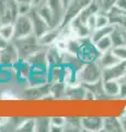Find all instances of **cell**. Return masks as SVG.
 Masks as SVG:
<instances>
[{
    "mask_svg": "<svg viewBox=\"0 0 126 132\" xmlns=\"http://www.w3.org/2000/svg\"><path fill=\"white\" fill-rule=\"evenodd\" d=\"M102 80V67L99 62H90L78 69V81L83 85H93Z\"/></svg>",
    "mask_w": 126,
    "mask_h": 132,
    "instance_id": "6da1fadb",
    "label": "cell"
},
{
    "mask_svg": "<svg viewBox=\"0 0 126 132\" xmlns=\"http://www.w3.org/2000/svg\"><path fill=\"white\" fill-rule=\"evenodd\" d=\"M12 41L18 50L20 60H27L32 54H34L42 47L38 43V38L35 34H30L20 39H13Z\"/></svg>",
    "mask_w": 126,
    "mask_h": 132,
    "instance_id": "7a4b0ae2",
    "label": "cell"
},
{
    "mask_svg": "<svg viewBox=\"0 0 126 132\" xmlns=\"http://www.w3.org/2000/svg\"><path fill=\"white\" fill-rule=\"evenodd\" d=\"M78 39L80 42V46L78 48V52H77V56L81 63H90V62H95L100 59L101 53L96 48L95 44L92 42L90 36Z\"/></svg>",
    "mask_w": 126,
    "mask_h": 132,
    "instance_id": "3957f363",
    "label": "cell"
},
{
    "mask_svg": "<svg viewBox=\"0 0 126 132\" xmlns=\"http://www.w3.org/2000/svg\"><path fill=\"white\" fill-rule=\"evenodd\" d=\"M93 0H70L68 2L65 9V14L63 18V21L60 23V28L65 27L70 23L72 19H75L81 11H82L87 6H89Z\"/></svg>",
    "mask_w": 126,
    "mask_h": 132,
    "instance_id": "277c9868",
    "label": "cell"
},
{
    "mask_svg": "<svg viewBox=\"0 0 126 132\" xmlns=\"http://www.w3.org/2000/svg\"><path fill=\"white\" fill-rule=\"evenodd\" d=\"M14 27V38L20 39L30 34H33V26L29 14H19L13 22Z\"/></svg>",
    "mask_w": 126,
    "mask_h": 132,
    "instance_id": "5b68a950",
    "label": "cell"
},
{
    "mask_svg": "<svg viewBox=\"0 0 126 132\" xmlns=\"http://www.w3.org/2000/svg\"><path fill=\"white\" fill-rule=\"evenodd\" d=\"M20 61L18 50L14 43L11 41L3 48L0 50V65L1 66H14Z\"/></svg>",
    "mask_w": 126,
    "mask_h": 132,
    "instance_id": "8992f818",
    "label": "cell"
},
{
    "mask_svg": "<svg viewBox=\"0 0 126 132\" xmlns=\"http://www.w3.org/2000/svg\"><path fill=\"white\" fill-rule=\"evenodd\" d=\"M125 72L126 61H121L111 67L102 68V80H120L124 77Z\"/></svg>",
    "mask_w": 126,
    "mask_h": 132,
    "instance_id": "52a82bcc",
    "label": "cell"
},
{
    "mask_svg": "<svg viewBox=\"0 0 126 132\" xmlns=\"http://www.w3.org/2000/svg\"><path fill=\"white\" fill-rule=\"evenodd\" d=\"M29 15L31 18L32 26H33V34H35L37 38H40L41 35H43L46 31H48L51 29V27L46 23L45 20L40 15L36 8L32 7L31 11L29 12Z\"/></svg>",
    "mask_w": 126,
    "mask_h": 132,
    "instance_id": "ba28073f",
    "label": "cell"
},
{
    "mask_svg": "<svg viewBox=\"0 0 126 132\" xmlns=\"http://www.w3.org/2000/svg\"><path fill=\"white\" fill-rule=\"evenodd\" d=\"M51 95V82L40 86H30L23 92L22 97L25 99H40Z\"/></svg>",
    "mask_w": 126,
    "mask_h": 132,
    "instance_id": "9c48e42d",
    "label": "cell"
},
{
    "mask_svg": "<svg viewBox=\"0 0 126 132\" xmlns=\"http://www.w3.org/2000/svg\"><path fill=\"white\" fill-rule=\"evenodd\" d=\"M47 6L53 13V23L54 27H59L63 21L64 14H65V5L63 0H46Z\"/></svg>",
    "mask_w": 126,
    "mask_h": 132,
    "instance_id": "30bf717a",
    "label": "cell"
},
{
    "mask_svg": "<svg viewBox=\"0 0 126 132\" xmlns=\"http://www.w3.org/2000/svg\"><path fill=\"white\" fill-rule=\"evenodd\" d=\"M81 128L86 131L98 132L103 129V118L101 117H84L81 118Z\"/></svg>",
    "mask_w": 126,
    "mask_h": 132,
    "instance_id": "8fae6325",
    "label": "cell"
},
{
    "mask_svg": "<svg viewBox=\"0 0 126 132\" xmlns=\"http://www.w3.org/2000/svg\"><path fill=\"white\" fill-rule=\"evenodd\" d=\"M110 24H113L115 27H119L126 30V12L120 10L115 6L108 12Z\"/></svg>",
    "mask_w": 126,
    "mask_h": 132,
    "instance_id": "7c38bea8",
    "label": "cell"
},
{
    "mask_svg": "<svg viewBox=\"0 0 126 132\" xmlns=\"http://www.w3.org/2000/svg\"><path fill=\"white\" fill-rule=\"evenodd\" d=\"M60 27H54L51 28L48 31H46L43 35H41L38 38V43L41 46H48V45L54 44L57 39L60 36Z\"/></svg>",
    "mask_w": 126,
    "mask_h": 132,
    "instance_id": "4fadbf2b",
    "label": "cell"
},
{
    "mask_svg": "<svg viewBox=\"0 0 126 132\" xmlns=\"http://www.w3.org/2000/svg\"><path fill=\"white\" fill-rule=\"evenodd\" d=\"M15 69V75H17L18 79L21 81H26L30 77L31 74V64L25 60H20L17 64L14 65Z\"/></svg>",
    "mask_w": 126,
    "mask_h": 132,
    "instance_id": "5bb4252c",
    "label": "cell"
},
{
    "mask_svg": "<svg viewBox=\"0 0 126 132\" xmlns=\"http://www.w3.org/2000/svg\"><path fill=\"white\" fill-rule=\"evenodd\" d=\"M87 93V87L81 82L69 85L66 88V96L71 99H84Z\"/></svg>",
    "mask_w": 126,
    "mask_h": 132,
    "instance_id": "9a60e30c",
    "label": "cell"
},
{
    "mask_svg": "<svg viewBox=\"0 0 126 132\" xmlns=\"http://www.w3.org/2000/svg\"><path fill=\"white\" fill-rule=\"evenodd\" d=\"M46 60H47V64L48 67L50 66H54V65H59L63 64L62 61V52L56 47L55 44L48 45L47 50H46Z\"/></svg>",
    "mask_w": 126,
    "mask_h": 132,
    "instance_id": "2e32d148",
    "label": "cell"
},
{
    "mask_svg": "<svg viewBox=\"0 0 126 132\" xmlns=\"http://www.w3.org/2000/svg\"><path fill=\"white\" fill-rule=\"evenodd\" d=\"M103 131H108V132H119V131H123V127L120 118H115V117H108V118H103Z\"/></svg>",
    "mask_w": 126,
    "mask_h": 132,
    "instance_id": "e0dca14e",
    "label": "cell"
},
{
    "mask_svg": "<svg viewBox=\"0 0 126 132\" xmlns=\"http://www.w3.org/2000/svg\"><path fill=\"white\" fill-rule=\"evenodd\" d=\"M103 90L106 97H119L120 94L119 80H103Z\"/></svg>",
    "mask_w": 126,
    "mask_h": 132,
    "instance_id": "ac0fdd59",
    "label": "cell"
},
{
    "mask_svg": "<svg viewBox=\"0 0 126 132\" xmlns=\"http://www.w3.org/2000/svg\"><path fill=\"white\" fill-rule=\"evenodd\" d=\"M98 62H99V64L101 65V67L105 68V67H111V66L120 63L121 61L117 59V57L112 53L111 50H110L108 52L102 53L100 56V59L98 60Z\"/></svg>",
    "mask_w": 126,
    "mask_h": 132,
    "instance_id": "d6986e66",
    "label": "cell"
},
{
    "mask_svg": "<svg viewBox=\"0 0 126 132\" xmlns=\"http://www.w3.org/2000/svg\"><path fill=\"white\" fill-rule=\"evenodd\" d=\"M64 77V66L63 64L54 65L48 67V79L50 82H57L63 81Z\"/></svg>",
    "mask_w": 126,
    "mask_h": 132,
    "instance_id": "ffe728a7",
    "label": "cell"
},
{
    "mask_svg": "<svg viewBox=\"0 0 126 132\" xmlns=\"http://www.w3.org/2000/svg\"><path fill=\"white\" fill-rule=\"evenodd\" d=\"M50 82L48 79V73H33L31 72L30 77L27 79L29 86H40Z\"/></svg>",
    "mask_w": 126,
    "mask_h": 132,
    "instance_id": "44dd1931",
    "label": "cell"
},
{
    "mask_svg": "<svg viewBox=\"0 0 126 132\" xmlns=\"http://www.w3.org/2000/svg\"><path fill=\"white\" fill-rule=\"evenodd\" d=\"M115 26H113V24H109V26L104 27V28H99V29H95L94 31H93L91 33L90 38L92 40L93 43L98 42L99 40H101L102 38H104V36H108L112 33V31L114 30Z\"/></svg>",
    "mask_w": 126,
    "mask_h": 132,
    "instance_id": "7402d4cb",
    "label": "cell"
},
{
    "mask_svg": "<svg viewBox=\"0 0 126 132\" xmlns=\"http://www.w3.org/2000/svg\"><path fill=\"white\" fill-rule=\"evenodd\" d=\"M67 85L64 81L51 82V95L54 98H62L66 96Z\"/></svg>",
    "mask_w": 126,
    "mask_h": 132,
    "instance_id": "603a6c76",
    "label": "cell"
},
{
    "mask_svg": "<svg viewBox=\"0 0 126 132\" xmlns=\"http://www.w3.org/2000/svg\"><path fill=\"white\" fill-rule=\"evenodd\" d=\"M0 36L7 42L13 40L14 38V27L13 23H2L0 26Z\"/></svg>",
    "mask_w": 126,
    "mask_h": 132,
    "instance_id": "cb8c5ba5",
    "label": "cell"
},
{
    "mask_svg": "<svg viewBox=\"0 0 126 132\" xmlns=\"http://www.w3.org/2000/svg\"><path fill=\"white\" fill-rule=\"evenodd\" d=\"M37 9V12L40 13V15L45 20L46 23L50 26L51 28H54V23H53V13L50 9V7L47 6V3H42L40 7L36 8Z\"/></svg>",
    "mask_w": 126,
    "mask_h": 132,
    "instance_id": "d4e9b609",
    "label": "cell"
},
{
    "mask_svg": "<svg viewBox=\"0 0 126 132\" xmlns=\"http://www.w3.org/2000/svg\"><path fill=\"white\" fill-rule=\"evenodd\" d=\"M124 30L119 27H115L114 30L112 31V33L110 34L112 39L113 46H119V45H125V39H124Z\"/></svg>",
    "mask_w": 126,
    "mask_h": 132,
    "instance_id": "484cf974",
    "label": "cell"
},
{
    "mask_svg": "<svg viewBox=\"0 0 126 132\" xmlns=\"http://www.w3.org/2000/svg\"><path fill=\"white\" fill-rule=\"evenodd\" d=\"M94 44H95L96 48L99 50V52L101 53V54H102V53H105V52L110 51V50H112V47H113L112 39H111V36H110V35L104 36V38L99 40Z\"/></svg>",
    "mask_w": 126,
    "mask_h": 132,
    "instance_id": "4316f807",
    "label": "cell"
},
{
    "mask_svg": "<svg viewBox=\"0 0 126 132\" xmlns=\"http://www.w3.org/2000/svg\"><path fill=\"white\" fill-rule=\"evenodd\" d=\"M35 131H51V118L35 119Z\"/></svg>",
    "mask_w": 126,
    "mask_h": 132,
    "instance_id": "83f0119b",
    "label": "cell"
},
{
    "mask_svg": "<svg viewBox=\"0 0 126 132\" xmlns=\"http://www.w3.org/2000/svg\"><path fill=\"white\" fill-rule=\"evenodd\" d=\"M110 24V19L106 12L99 11L95 14V29L104 28Z\"/></svg>",
    "mask_w": 126,
    "mask_h": 132,
    "instance_id": "f1b7e54d",
    "label": "cell"
},
{
    "mask_svg": "<svg viewBox=\"0 0 126 132\" xmlns=\"http://www.w3.org/2000/svg\"><path fill=\"white\" fill-rule=\"evenodd\" d=\"M18 131L33 132L35 131V119H25L17 127Z\"/></svg>",
    "mask_w": 126,
    "mask_h": 132,
    "instance_id": "f546056e",
    "label": "cell"
},
{
    "mask_svg": "<svg viewBox=\"0 0 126 132\" xmlns=\"http://www.w3.org/2000/svg\"><path fill=\"white\" fill-rule=\"evenodd\" d=\"M111 51L120 61H126V45L113 46Z\"/></svg>",
    "mask_w": 126,
    "mask_h": 132,
    "instance_id": "4dcf8cb0",
    "label": "cell"
},
{
    "mask_svg": "<svg viewBox=\"0 0 126 132\" xmlns=\"http://www.w3.org/2000/svg\"><path fill=\"white\" fill-rule=\"evenodd\" d=\"M115 1L116 0H100V1H98V5H99V8H100L99 11L106 12L108 13V12L114 7Z\"/></svg>",
    "mask_w": 126,
    "mask_h": 132,
    "instance_id": "1f68e13d",
    "label": "cell"
},
{
    "mask_svg": "<svg viewBox=\"0 0 126 132\" xmlns=\"http://www.w3.org/2000/svg\"><path fill=\"white\" fill-rule=\"evenodd\" d=\"M65 125H66V118H63V117H53V118H51V126L65 128Z\"/></svg>",
    "mask_w": 126,
    "mask_h": 132,
    "instance_id": "d6a6232c",
    "label": "cell"
},
{
    "mask_svg": "<svg viewBox=\"0 0 126 132\" xmlns=\"http://www.w3.org/2000/svg\"><path fill=\"white\" fill-rule=\"evenodd\" d=\"M32 9L31 3H18V12L19 14H29Z\"/></svg>",
    "mask_w": 126,
    "mask_h": 132,
    "instance_id": "836d02e7",
    "label": "cell"
},
{
    "mask_svg": "<svg viewBox=\"0 0 126 132\" xmlns=\"http://www.w3.org/2000/svg\"><path fill=\"white\" fill-rule=\"evenodd\" d=\"M120 82V94L119 97L120 98H126V79L123 77L119 80Z\"/></svg>",
    "mask_w": 126,
    "mask_h": 132,
    "instance_id": "e575fe53",
    "label": "cell"
},
{
    "mask_svg": "<svg viewBox=\"0 0 126 132\" xmlns=\"http://www.w3.org/2000/svg\"><path fill=\"white\" fill-rule=\"evenodd\" d=\"M114 6L116 8H119L120 10L126 12V0H116Z\"/></svg>",
    "mask_w": 126,
    "mask_h": 132,
    "instance_id": "d590c367",
    "label": "cell"
},
{
    "mask_svg": "<svg viewBox=\"0 0 126 132\" xmlns=\"http://www.w3.org/2000/svg\"><path fill=\"white\" fill-rule=\"evenodd\" d=\"M120 120H121V123H122V127H123V131H126V110L123 112V114L121 116Z\"/></svg>",
    "mask_w": 126,
    "mask_h": 132,
    "instance_id": "8d00e7d4",
    "label": "cell"
},
{
    "mask_svg": "<svg viewBox=\"0 0 126 132\" xmlns=\"http://www.w3.org/2000/svg\"><path fill=\"white\" fill-rule=\"evenodd\" d=\"M9 92H3V95H2V99H6V100H9V99H17V96L14 94H11V95H8Z\"/></svg>",
    "mask_w": 126,
    "mask_h": 132,
    "instance_id": "74e56055",
    "label": "cell"
},
{
    "mask_svg": "<svg viewBox=\"0 0 126 132\" xmlns=\"http://www.w3.org/2000/svg\"><path fill=\"white\" fill-rule=\"evenodd\" d=\"M42 2H43V0H31V5L34 8L40 7L41 5H42Z\"/></svg>",
    "mask_w": 126,
    "mask_h": 132,
    "instance_id": "f35d334b",
    "label": "cell"
},
{
    "mask_svg": "<svg viewBox=\"0 0 126 132\" xmlns=\"http://www.w3.org/2000/svg\"><path fill=\"white\" fill-rule=\"evenodd\" d=\"M17 2L18 3H31V0H17Z\"/></svg>",
    "mask_w": 126,
    "mask_h": 132,
    "instance_id": "ab89813d",
    "label": "cell"
},
{
    "mask_svg": "<svg viewBox=\"0 0 126 132\" xmlns=\"http://www.w3.org/2000/svg\"><path fill=\"white\" fill-rule=\"evenodd\" d=\"M70 1V0H63V2H64V5H65V8H66V6L68 5V2Z\"/></svg>",
    "mask_w": 126,
    "mask_h": 132,
    "instance_id": "60d3db41",
    "label": "cell"
},
{
    "mask_svg": "<svg viewBox=\"0 0 126 132\" xmlns=\"http://www.w3.org/2000/svg\"><path fill=\"white\" fill-rule=\"evenodd\" d=\"M124 78H125V79H126V72H125V75H124Z\"/></svg>",
    "mask_w": 126,
    "mask_h": 132,
    "instance_id": "b9f144b4",
    "label": "cell"
},
{
    "mask_svg": "<svg viewBox=\"0 0 126 132\" xmlns=\"http://www.w3.org/2000/svg\"><path fill=\"white\" fill-rule=\"evenodd\" d=\"M94 1H96V2H98V1H100V0H94Z\"/></svg>",
    "mask_w": 126,
    "mask_h": 132,
    "instance_id": "7bdbcfd3",
    "label": "cell"
}]
</instances>
